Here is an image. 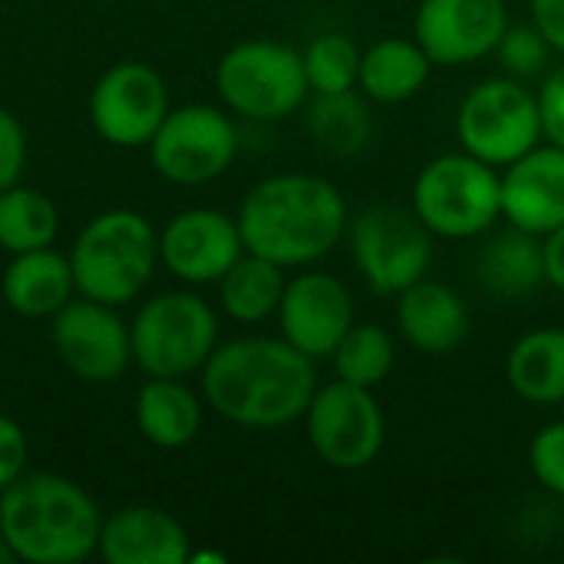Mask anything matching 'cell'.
<instances>
[{
	"label": "cell",
	"mask_w": 564,
	"mask_h": 564,
	"mask_svg": "<svg viewBox=\"0 0 564 564\" xmlns=\"http://www.w3.org/2000/svg\"><path fill=\"white\" fill-rule=\"evenodd\" d=\"M509 30L506 0H423L413 36L433 66H463L496 53Z\"/></svg>",
	"instance_id": "obj_13"
},
{
	"label": "cell",
	"mask_w": 564,
	"mask_h": 564,
	"mask_svg": "<svg viewBox=\"0 0 564 564\" xmlns=\"http://www.w3.org/2000/svg\"><path fill=\"white\" fill-rule=\"evenodd\" d=\"M496 53L512 76H535L539 69H545V63L552 56V43L542 36V30L535 23H516V26L509 23Z\"/></svg>",
	"instance_id": "obj_30"
},
{
	"label": "cell",
	"mask_w": 564,
	"mask_h": 564,
	"mask_svg": "<svg viewBox=\"0 0 564 564\" xmlns=\"http://www.w3.org/2000/svg\"><path fill=\"white\" fill-rule=\"evenodd\" d=\"M129 337L132 357L149 377H185L215 354L218 321L198 294L172 291L139 311Z\"/></svg>",
	"instance_id": "obj_9"
},
{
	"label": "cell",
	"mask_w": 564,
	"mask_h": 564,
	"mask_svg": "<svg viewBox=\"0 0 564 564\" xmlns=\"http://www.w3.org/2000/svg\"><path fill=\"white\" fill-rule=\"evenodd\" d=\"M149 149L152 165L169 182L202 185L231 165L238 152V132L231 119L212 106H182L162 119Z\"/></svg>",
	"instance_id": "obj_11"
},
{
	"label": "cell",
	"mask_w": 564,
	"mask_h": 564,
	"mask_svg": "<svg viewBox=\"0 0 564 564\" xmlns=\"http://www.w3.org/2000/svg\"><path fill=\"white\" fill-rule=\"evenodd\" d=\"M135 420L149 443H155L162 449H178L198 436L202 403L195 400V393L188 387L175 383V377H155L139 393Z\"/></svg>",
	"instance_id": "obj_23"
},
{
	"label": "cell",
	"mask_w": 564,
	"mask_h": 564,
	"mask_svg": "<svg viewBox=\"0 0 564 564\" xmlns=\"http://www.w3.org/2000/svg\"><path fill=\"white\" fill-rule=\"evenodd\" d=\"M347 202L334 182L307 172H284L258 182L238 212L245 251L281 268L321 261L347 235Z\"/></svg>",
	"instance_id": "obj_2"
},
{
	"label": "cell",
	"mask_w": 564,
	"mask_h": 564,
	"mask_svg": "<svg viewBox=\"0 0 564 564\" xmlns=\"http://www.w3.org/2000/svg\"><path fill=\"white\" fill-rule=\"evenodd\" d=\"M539 112H542V139L564 149V66L555 69L539 89Z\"/></svg>",
	"instance_id": "obj_33"
},
{
	"label": "cell",
	"mask_w": 564,
	"mask_h": 564,
	"mask_svg": "<svg viewBox=\"0 0 564 564\" xmlns=\"http://www.w3.org/2000/svg\"><path fill=\"white\" fill-rule=\"evenodd\" d=\"M360 59H364V50L350 36H344V33H321L304 50L307 86L317 96L350 93L360 83Z\"/></svg>",
	"instance_id": "obj_29"
},
{
	"label": "cell",
	"mask_w": 564,
	"mask_h": 564,
	"mask_svg": "<svg viewBox=\"0 0 564 564\" xmlns=\"http://www.w3.org/2000/svg\"><path fill=\"white\" fill-rule=\"evenodd\" d=\"M59 215L56 205L36 188L10 185L0 192V245L13 254L50 248L56 238Z\"/></svg>",
	"instance_id": "obj_26"
},
{
	"label": "cell",
	"mask_w": 564,
	"mask_h": 564,
	"mask_svg": "<svg viewBox=\"0 0 564 564\" xmlns=\"http://www.w3.org/2000/svg\"><path fill=\"white\" fill-rule=\"evenodd\" d=\"M202 390L215 413L238 426L274 430L301 420L317 390L307 354L288 340L241 337L205 360Z\"/></svg>",
	"instance_id": "obj_1"
},
{
	"label": "cell",
	"mask_w": 564,
	"mask_h": 564,
	"mask_svg": "<svg viewBox=\"0 0 564 564\" xmlns=\"http://www.w3.org/2000/svg\"><path fill=\"white\" fill-rule=\"evenodd\" d=\"M96 502L63 476L17 479L0 496V535L30 564H73L99 549Z\"/></svg>",
	"instance_id": "obj_3"
},
{
	"label": "cell",
	"mask_w": 564,
	"mask_h": 564,
	"mask_svg": "<svg viewBox=\"0 0 564 564\" xmlns=\"http://www.w3.org/2000/svg\"><path fill=\"white\" fill-rule=\"evenodd\" d=\"M23 162H26V135L20 122L7 109H0V192L17 185Z\"/></svg>",
	"instance_id": "obj_32"
},
{
	"label": "cell",
	"mask_w": 564,
	"mask_h": 564,
	"mask_svg": "<svg viewBox=\"0 0 564 564\" xmlns=\"http://www.w3.org/2000/svg\"><path fill=\"white\" fill-rule=\"evenodd\" d=\"M17 562V555H13V549L7 545V539L0 535V564H13Z\"/></svg>",
	"instance_id": "obj_37"
},
{
	"label": "cell",
	"mask_w": 564,
	"mask_h": 564,
	"mask_svg": "<svg viewBox=\"0 0 564 564\" xmlns=\"http://www.w3.org/2000/svg\"><path fill=\"white\" fill-rule=\"evenodd\" d=\"M304 423L314 453L327 466L344 473L367 469L380 456L387 440V420L373 390L354 387L347 380L317 387Z\"/></svg>",
	"instance_id": "obj_10"
},
{
	"label": "cell",
	"mask_w": 564,
	"mask_h": 564,
	"mask_svg": "<svg viewBox=\"0 0 564 564\" xmlns=\"http://www.w3.org/2000/svg\"><path fill=\"white\" fill-rule=\"evenodd\" d=\"M529 466L535 479L564 499V423H549L529 446Z\"/></svg>",
	"instance_id": "obj_31"
},
{
	"label": "cell",
	"mask_w": 564,
	"mask_h": 564,
	"mask_svg": "<svg viewBox=\"0 0 564 564\" xmlns=\"http://www.w3.org/2000/svg\"><path fill=\"white\" fill-rule=\"evenodd\" d=\"M502 215L529 231L545 238L564 225V149L535 145L502 175Z\"/></svg>",
	"instance_id": "obj_17"
},
{
	"label": "cell",
	"mask_w": 564,
	"mask_h": 564,
	"mask_svg": "<svg viewBox=\"0 0 564 564\" xmlns=\"http://www.w3.org/2000/svg\"><path fill=\"white\" fill-rule=\"evenodd\" d=\"M433 231L410 208L373 205L350 221V258L373 294L397 297L433 264Z\"/></svg>",
	"instance_id": "obj_6"
},
{
	"label": "cell",
	"mask_w": 564,
	"mask_h": 564,
	"mask_svg": "<svg viewBox=\"0 0 564 564\" xmlns=\"http://www.w3.org/2000/svg\"><path fill=\"white\" fill-rule=\"evenodd\" d=\"M23 463H26V440H23V430L0 416V489H7L10 482L20 479L23 473Z\"/></svg>",
	"instance_id": "obj_34"
},
{
	"label": "cell",
	"mask_w": 564,
	"mask_h": 564,
	"mask_svg": "<svg viewBox=\"0 0 564 564\" xmlns=\"http://www.w3.org/2000/svg\"><path fill=\"white\" fill-rule=\"evenodd\" d=\"M509 387L535 406L564 400V327H539L519 337L506 357Z\"/></svg>",
	"instance_id": "obj_22"
},
{
	"label": "cell",
	"mask_w": 564,
	"mask_h": 564,
	"mask_svg": "<svg viewBox=\"0 0 564 564\" xmlns=\"http://www.w3.org/2000/svg\"><path fill=\"white\" fill-rule=\"evenodd\" d=\"M311 135L314 142L330 152V155H354L367 145L373 122H370V109L367 102L350 89V93H327L317 96V102L311 106Z\"/></svg>",
	"instance_id": "obj_27"
},
{
	"label": "cell",
	"mask_w": 564,
	"mask_h": 564,
	"mask_svg": "<svg viewBox=\"0 0 564 564\" xmlns=\"http://www.w3.org/2000/svg\"><path fill=\"white\" fill-rule=\"evenodd\" d=\"M330 360H334L337 380L377 390L390 377L397 350H393V340H390V334L383 327H377V324H354L344 334V340L337 344V350L330 354Z\"/></svg>",
	"instance_id": "obj_28"
},
{
	"label": "cell",
	"mask_w": 564,
	"mask_h": 564,
	"mask_svg": "<svg viewBox=\"0 0 564 564\" xmlns=\"http://www.w3.org/2000/svg\"><path fill=\"white\" fill-rule=\"evenodd\" d=\"M159 254L169 264V271L192 284L221 281L225 271L245 254L241 228L221 212L212 208H192L175 215L162 238Z\"/></svg>",
	"instance_id": "obj_16"
},
{
	"label": "cell",
	"mask_w": 564,
	"mask_h": 564,
	"mask_svg": "<svg viewBox=\"0 0 564 564\" xmlns=\"http://www.w3.org/2000/svg\"><path fill=\"white\" fill-rule=\"evenodd\" d=\"M532 23L552 43V50L564 53V0H532Z\"/></svg>",
	"instance_id": "obj_35"
},
{
	"label": "cell",
	"mask_w": 564,
	"mask_h": 564,
	"mask_svg": "<svg viewBox=\"0 0 564 564\" xmlns=\"http://www.w3.org/2000/svg\"><path fill=\"white\" fill-rule=\"evenodd\" d=\"M284 268L261 258V254H241L221 278V304L225 311L241 324H258L278 314L284 297Z\"/></svg>",
	"instance_id": "obj_25"
},
{
	"label": "cell",
	"mask_w": 564,
	"mask_h": 564,
	"mask_svg": "<svg viewBox=\"0 0 564 564\" xmlns=\"http://www.w3.org/2000/svg\"><path fill=\"white\" fill-rule=\"evenodd\" d=\"M413 212L436 238H479L502 215V175L466 149L440 155L413 182Z\"/></svg>",
	"instance_id": "obj_5"
},
{
	"label": "cell",
	"mask_w": 564,
	"mask_h": 564,
	"mask_svg": "<svg viewBox=\"0 0 564 564\" xmlns=\"http://www.w3.org/2000/svg\"><path fill=\"white\" fill-rule=\"evenodd\" d=\"M456 135L469 155L506 169L542 142L539 96L509 76L486 79L463 96Z\"/></svg>",
	"instance_id": "obj_7"
},
{
	"label": "cell",
	"mask_w": 564,
	"mask_h": 564,
	"mask_svg": "<svg viewBox=\"0 0 564 564\" xmlns=\"http://www.w3.org/2000/svg\"><path fill=\"white\" fill-rule=\"evenodd\" d=\"M479 281L496 297H525L545 281L542 238L512 225V231L496 235L479 254Z\"/></svg>",
	"instance_id": "obj_24"
},
{
	"label": "cell",
	"mask_w": 564,
	"mask_h": 564,
	"mask_svg": "<svg viewBox=\"0 0 564 564\" xmlns=\"http://www.w3.org/2000/svg\"><path fill=\"white\" fill-rule=\"evenodd\" d=\"M76 281L73 268L63 254L50 248L23 251L3 274V297L23 317H46L69 304Z\"/></svg>",
	"instance_id": "obj_20"
},
{
	"label": "cell",
	"mask_w": 564,
	"mask_h": 564,
	"mask_svg": "<svg viewBox=\"0 0 564 564\" xmlns=\"http://www.w3.org/2000/svg\"><path fill=\"white\" fill-rule=\"evenodd\" d=\"M221 99L248 119H284L307 99L304 53L271 40H248L231 46L218 63Z\"/></svg>",
	"instance_id": "obj_8"
},
{
	"label": "cell",
	"mask_w": 564,
	"mask_h": 564,
	"mask_svg": "<svg viewBox=\"0 0 564 564\" xmlns=\"http://www.w3.org/2000/svg\"><path fill=\"white\" fill-rule=\"evenodd\" d=\"M89 116L96 132L112 145H145L169 116L165 83L145 63H116L99 76Z\"/></svg>",
	"instance_id": "obj_12"
},
{
	"label": "cell",
	"mask_w": 564,
	"mask_h": 564,
	"mask_svg": "<svg viewBox=\"0 0 564 564\" xmlns=\"http://www.w3.org/2000/svg\"><path fill=\"white\" fill-rule=\"evenodd\" d=\"M542 258H545V281L564 291V225L542 238Z\"/></svg>",
	"instance_id": "obj_36"
},
{
	"label": "cell",
	"mask_w": 564,
	"mask_h": 564,
	"mask_svg": "<svg viewBox=\"0 0 564 564\" xmlns=\"http://www.w3.org/2000/svg\"><path fill=\"white\" fill-rule=\"evenodd\" d=\"M278 317L288 344L311 360H324L354 327V297L340 278L327 271H307L288 281Z\"/></svg>",
	"instance_id": "obj_14"
},
{
	"label": "cell",
	"mask_w": 564,
	"mask_h": 564,
	"mask_svg": "<svg viewBox=\"0 0 564 564\" xmlns=\"http://www.w3.org/2000/svg\"><path fill=\"white\" fill-rule=\"evenodd\" d=\"M397 327L413 350L446 357L466 340L469 311L449 284L423 278L397 294Z\"/></svg>",
	"instance_id": "obj_18"
},
{
	"label": "cell",
	"mask_w": 564,
	"mask_h": 564,
	"mask_svg": "<svg viewBox=\"0 0 564 564\" xmlns=\"http://www.w3.org/2000/svg\"><path fill=\"white\" fill-rule=\"evenodd\" d=\"M430 69H433V59L426 56V50L416 40L387 36L364 50L357 86L370 99L397 106V102L413 99L426 86Z\"/></svg>",
	"instance_id": "obj_21"
},
{
	"label": "cell",
	"mask_w": 564,
	"mask_h": 564,
	"mask_svg": "<svg viewBox=\"0 0 564 564\" xmlns=\"http://www.w3.org/2000/svg\"><path fill=\"white\" fill-rule=\"evenodd\" d=\"M159 241L152 225L135 212L96 215L76 238L69 268L76 288L99 304L132 301L152 278Z\"/></svg>",
	"instance_id": "obj_4"
},
{
	"label": "cell",
	"mask_w": 564,
	"mask_h": 564,
	"mask_svg": "<svg viewBox=\"0 0 564 564\" xmlns=\"http://www.w3.org/2000/svg\"><path fill=\"white\" fill-rule=\"evenodd\" d=\"M53 344L63 364L89 383L116 380L132 357L129 330L109 311V304H99L93 297L59 307V317L53 324Z\"/></svg>",
	"instance_id": "obj_15"
},
{
	"label": "cell",
	"mask_w": 564,
	"mask_h": 564,
	"mask_svg": "<svg viewBox=\"0 0 564 564\" xmlns=\"http://www.w3.org/2000/svg\"><path fill=\"white\" fill-rule=\"evenodd\" d=\"M99 552L109 564H185L192 558L182 522L152 506L112 512L102 522Z\"/></svg>",
	"instance_id": "obj_19"
}]
</instances>
